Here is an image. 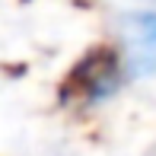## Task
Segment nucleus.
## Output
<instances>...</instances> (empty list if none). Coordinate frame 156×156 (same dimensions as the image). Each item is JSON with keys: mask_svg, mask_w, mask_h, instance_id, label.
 Returning <instances> with one entry per match:
<instances>
[{"mask_svg": "<svg viewBox=\"0 0 156 156\" xmlns=\"http://www.w3.org/2000/svg\"><path fill=\"white\" fill-rule=\"evenodd\" d=\"M124 73L127 70H124V64L115 58V51L102 48V51L86 54V58L76 64L73 76H70V86L83 93V102L96 105V102H105V99H112L118 93Z\"/></svg>", "mask_w": 156, "mask_h": 156, "instance_id": "1", "label": "nucleus"}, {"mask_svg": "<svg viewBox=\"0 0 156 156\" xmlns=\"http://www.w3.org/2000/svg\"><path fill=\"white\" fill-rule=\"evenodd\" d=\"M124 70L127 76L156 73V10L124 19Z\"/></svg>", "mask_w": 156, "mask_h": 156, "instance_id": "2", "label": "nucleus"}]
</instances>
